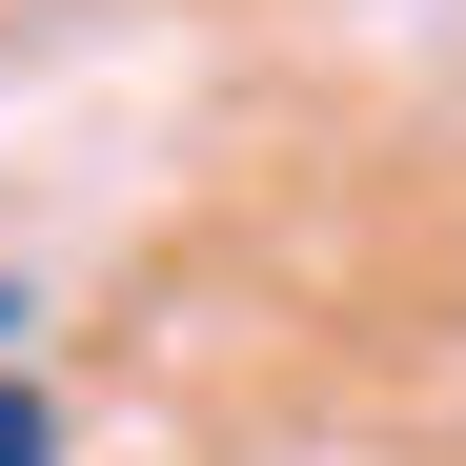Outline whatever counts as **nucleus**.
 Segmentation results:
<instances>
[{"mask_svg": "<svg viewBox=\"0 0 466 466\" xmlns=\"http://www.w3.org/2000/svg\"><path fill=\"white\" fill-rule=\"evenodd\" d=\"M0 466H61V406H41V385H0Z\"/></svg>", "mask_w": 466, "mask_h": 466, "instance_id": "nucleus-1", "label": "nucleus"}, {"mask_svg": "<svg viewBox=\"0 0 466 466\" xmlns=\"http://www.w3.org/2000/svg\"><path fill=\"white\" fill-rule=\"evenodd\" d=\"M0 325H21V304H0Z\"/></svg>", "mask_w": 466, "mask_h": 466, "instance_id": "nucleus-2", "label": "nucleus"}]
</instances>
